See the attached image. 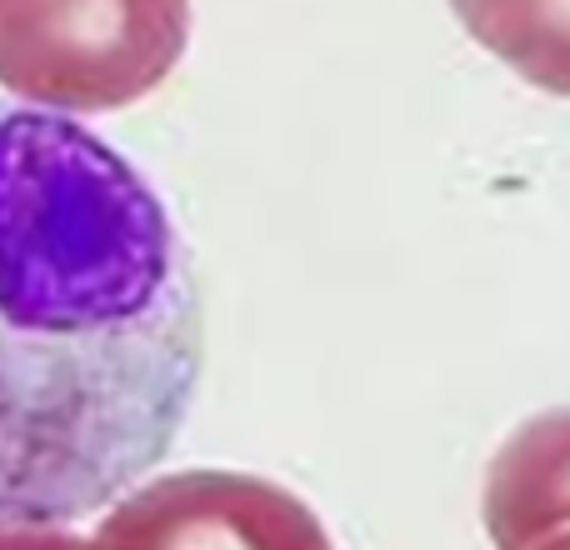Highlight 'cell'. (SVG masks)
Masks as SVG:
<instances>
[{"label": "cell", "instance_id": "cell-1", "mask_svg": "<svg viewBox=\"0 0 570 550\" xmlns=\"http://www.w3.org/2000/svg\"><path fill=\"white\" fill-rule=\"evenodd\" d=\"M200 295L126 156L36 106H0V526L96 515L186 425Z\"/></svg>", "mask_w": 570, "mask_h": 550}, {"label": "cell", "instance_id": "cell-2", "mask_svg": "<svg viewBox=\"0 0 570 550\" xmlns=\"http://www.w3.org/2000/svg\"><path fill=\"white\" fill-rule=\"evenodd\" d=\"M190 0H0V86L56 116L136 106L180 66Z\"/></svg>", "mask_w": 570, "mask_h": 550}, {"label": "cell", "instance_id": "cell-3", "mask_svg": "<svg viewBox=\"0 0 570 550\" xmlns=\"http://www.w3.org/2000/svg\"><path fill=\"white\" fill-rule=\"evenodd\" d=\"M80 550H335L301 495L240 471H180L130 491Z\"/></svg>", "mask_w": 570, "mask_h": 550}, {"label": "cell", "instance_id": "cell-4", "mask_svg": "<svg viewBox=\"0 0 570 550\" xmlns=\"http://www.w3.org/2000/svg\"><path fill=\"white\" fill-rule=\"evenodd\" d=\"M495 550H570V405L525 421L485 465Z\"/></svg>", "mask_w": 570, "mask_h": 550}, {"label": "cell", "instance_id": "cell-5", "mask_svg": "<svg viewBox=\"0 0 570 550\" xmlns=\"http://www.w3.org/2000/svg\"><path fill=\"white\" fill-rule=\"evenodd\" d=\"M451 10L525 86L570 96V0H451Z\"/></svg>", "mask_w": 570, "mask_h": 550}, {"label": "cell", "instance_id": "cell-6", "mask_svg": "<svg viewBox=\"0 0 570 550\" xmlns=\"http://www.w3.org/2000/svg\"><path fill=\"white\" fill-rule=\"evenodd\" d=\"M86 541L66 526H0V550H80Z\"/></svg>", "mask_w": 570, "mask_h": 550}]
</instances>
